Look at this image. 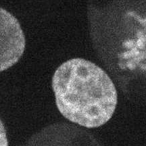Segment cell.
<instances>
[{
  "instance_id": "cell-1",
  "label": "cell",
  "mask_w": 146,
  "mask_h": 146,
  "mask_svg": "<svg viewBox=\"0 0 146 146\" xmlns=\"http://www.w3.org/2000/svg\"><path fill=\"white\" fill-rule=\"evenodd\" d=\"M56 106L69 121L93 129L112 117L118 103L114 83L89 60L73 58L62 64L52 77Z\"/></svg>"
},
{
  "instance_id": "cell-2",
  "label": "cell",
  "mask_w": 146,
  "mask_h": 146,
  "mask_svg": "<svg viewBox=\"0 0 146 146\" xmlns=\"http://www.w3.org/2000/svg\"><path fill=\"white\" fill-rule=\"evenodd\" d=\"M25 46V36L17 18L0 8V72L19 61Z\"/></svg>"
},
{
  "instance_id": "cell-3",
  "label": "cell",
  "mask_w": 146,
  "mask_h": 146,
  "mask_svg": "<svg viewBox=\"0 0 146 146\" xmlns=\"http://www.w3.org/2000/svg\"><path fill=\"white\" fill-rule=\"evenodd\" d=\"M0 146H8L6 130L1 119H0Z\"/></svg>"
}]
</instances>
